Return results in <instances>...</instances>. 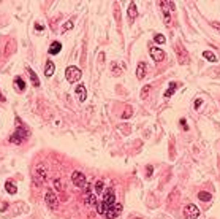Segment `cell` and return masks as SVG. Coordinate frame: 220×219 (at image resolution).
Masks as SVG:
<instances>
[{"label": "cell", "mask_w": 220, "mask_h": 219, "mask_svg": "<svg viewBox=\"0 0 220 219\" xmlns=\"http://www.w3.org/2000/svg\"><path fill=\"white\" fill-rule=\"evenodd\" d=\"M35 29H36V30H38V32H41V30H43V25H41V24H38V22H36V24H35Z\"/></svg>", "instance_id": "e575fe53"}, {"label": "cell", "mask_w": 220, "mask_h": 219, "mask_svg": "<svg viewBox=\"0 0 220 219\" xmlns=\"http://www.w3.org/2000/svg\"><path fill=\"white\" fill-rule=\"evenodd\" d=\"M5 190L6 192H10V194H16L17 192V187H16V184L13 181H6L5 182Z\"/></svg>", "instance_id": "ffe728a7"}, {"label": "cell", "mask_w": 220, "mask_h": 219, "mask_svg": "<svg viewBox=\"0 0 220 219\" xmlns=\"http://www.w3.org/2000/svg\"><path fill=\"white\" fill-rule=\"evenodd\" d=\"M158 5H160L162 11H163V21H165V24L170 25V24H171V10H170L168 3H166V2H160Z\"/></svg>", "instance_id": "9c48e42d"}, {"label": "cell", "mask_w": 220, "mask_h": 219, "mask_svg": "<svg viewBox=\"0 0 220 219\" xmlns=\"http://www.w3.org/2000/svg\"><path fill=\"white\" fill-rule=\"evenodd\" d=\"M203 56H204V59L209 60V62H217V56H215L212 51H204Z\"/></svg>", "instance_id": "7402d4cb"}, {"label": "cell", "mask_w": 220, "mask_h": 219, "mask_svg": "<svg viewBox=\"0 0 220 219\" xmlns=\"http://www.w3.org/2000/svg\"><path fill=\"white\" fill-rule=\"evenodd\" d=\"M14 87H16L17 92H24L25 90V81L21 76H16L14 78Z\"/></svg>", "instance_id": "9a60e30c"}, {"label": "cell", "mask_w": 220, "mask_h": 219, "mask_svg": "<svg viewBox=\"0 0 220 219\" xmlns=\"http://www.w3.org/2000/svg\"><path fill=\"white\" fill-rule=\"evenodd\" d=\"M71 181H73V184H75L76 187L79 189H87V179H86V175L84 173H81V171H73V175H71Z\"/></svg>", "instance_id": "277c9868"}, {"label": "cell", "mask_w": 220, "mask_h": 219, "mask_svg": "<svg viewBox=\"0 0 220 219\" xmlns=\"http://www.w3.org/2000/svg\"><path fill=\"white\" fill-rule=\"evenodd\" d=\"M114 203H116L114 190H113V189H106L105 192H103V200L95 206V209H97V213H98V214H105L106 209H108L109 206H113Z\"/></svg>", "instance_id": "6da1fadb"}, {"label": "cell", "mask_w": 220, "mask_h": 219, "mask_svg": "<svg viewBox=\"0 0 220 219\" xmlns=\"http://www.w3.org/2000/svg\"><path fill=\"white\" fill-rule=\"evenodd\" d=\"M30 136V132H29V129L27 127H24V125H21V124H17V127H16V132L10 136V143H14V144H21L22 141H25L27 138Z\"/></svg>", "instance_id": "7a4b0ae2"}, {"label": "cell", "mask_w": 220, "mask_h": 219, "mask_svg": "<svg viewBox=\"0 0 220 219\" xmlns=\"http://www.w3.org/2000/svg\"><path fill=\"white\" fill-rule=\"evenodd\" d=\"M111 67H113V75H121V70H119V63L117 62H113L111 63Z\"/></svg>", "instance_id": "83f0119b"}, {"label": "cell", "mask_w": 220, "mask_h": 219, "mask_svg": "<svg viewBox=\"0 0 220 219\" xmlns=\"http://www.w3.org/2000/svg\"><path fill=\"white\" fill-rule=\"evenodd\" d=\"M60 49H62V43L60 41H52L49 49H48V52L51 54V56H56V54L60 52Z\"/></svg>", "instance_id": "4fadbf2b"}, {"label": "cell", "mask_w": 220, "mask_h": 219, "mask_svg": "<svg viewBox=\"0 0 220 219\" xmlns=\"http://www.w3.org/2000/svg\"><path fill=\"white\" fill-rule=\"evenodd\" d=\"M76 94H78V97H79V102H86V98H87V90H86V86L78 84V86H76Z\"/></svg>", "instance_id": "8fae6325"}, {"label": "cell", "mask_w": 220, "mask_h": 219, "mask_svg": "<svg viewBox=\"0 0 220 219\" xmlns=\"http://www.w3.org/2000/svg\"><path fill=\"white\" fill-rule=\"evenodd\" d=\"M86 205L94 206V208L98 205V202H97V195H95L94 192H90V190H89V186H87V192H86Z\"/></svg>", "instance_id": "30bf717a"}, {"label": "cell", "mask_w": 220, "mask_h": 219, "mask_svg": "<svg viewBox=\"0 0 220 219\" xmlns=\"http://www.w3.org/2000/svg\"><path fill=\"white\" fill-rule=\"evenodd\" d=\"M212 27H214V29H217V30L220 32V22H215V21H214V22H212Z\"/></svg>", "instance_id": "836d02e7"}, {"label": "cell", "mask_w": 220, "mask_h": 219, "mask_svg": "<svg viewBox=\"0 0 220 219\" xmlns=\"http://www.w3.org/2000/svg\"><path fill=\"white\" fill-rule=\"evenodd\" d=\"M179 122H181V127H182V129H184V130H188V125H187L185 119H181Z\"/></svg>", "instance_id": "d6a6232c"}, {"label": "cell", "mask_w": 220, "mask_h": 219, "mask_svg": "<svg viewBox=\"0 0 220 219\" xmlns=\"http://www.w3.org/2000/svg\"><path fill=\"white\" fill-rule=\"evenodd\" d=\"M149 52H151V56H152V59H154L155 62H162V60L165 59V56H166V54H165L160 48H157V46H151V48H149Z\"/></svg>", "instance_id": "ba28073f"}, {"label": "cell", "mask_w": 220, "mask_h": 219, "mask_svg": "<svg viewBox=\"0 0 220 219\" xmlns=\"http://www.w3.org/2000/svg\"><path fill=\"white\" fill-rule=\"evenodd\" d=\"M121 213H122V205H121V203H114L113 206H109V208L106 209L103 216H105L106 219H116Z\"/></svg>", "instance_id": "8992f818"}, {"label": "cell", "mask_w": 220, "mask_h": 219, "mask_svg": "<svg viewBox=\"0 0 220 219\" xmlns=\"http://www.w3.org/2000/svg\"><path fill=\"white\" fill-rule=\"evenodd\" d=\"M176 87H177V84L176 83H173V81H171V83H170V87H168V90H166V92H165V97H171L173 94H174V90H176Z\"/></svg>", "instance_id": "603a6c76"}, {"label": "cell", "mask_w": 220, "mask_h": 219, "mask_svg": "<svg viewBox=\"0 0 220 219\" xmlns=\"http://www.w3.org/2000/svg\"><path fill=\"white\" fill-rule=\"evenodd\" d=\"M152 173H154V167H147V171H146V176H147V178H151L152 176Z\"/></svg>", "instance_id": "1f68e13d"}, {"label": "cell", "mask_w": 220, "mask_h": 219, "mask_svg": "<svg viewBox=\"0 0 220 219\" xmlns=\"http://www.w3.org/2000/svg\"><path fill=\"white\" fill-rule=\"evenodd\" d=\"M54 186H56L57 190H63V184H62L60 179H54Z\"/></svg>", "instance_id": "f546056e"}, {"label": "cell", "mask_w": 220, "mask_h": 219, "mask_svg": "<svg viewBox=\"0 0 220 219\" xmlns=\"http://www.w3.org/2000/svg\"><path fill=\"white\" fill-rule=\"evenodd\" d=\"M154 41H155V43H158V44H163V43H166V38H165V35L157 33V35L154 36Z\"/></svg>", "instance_id": "484cf974"}, {"label": "cell", "mask_w": 220, "mask_h": 219, "mask_svg": "<svg viewBox=\"0 0 220 219\" xmlns=\"http://www.w3.org/2000/svg\"><path fill=\"white\" fill-rule=\"evenodd\" d=\"M27 68V73L30 75V79H32V84L35 86V87H38L40 86V79H38V76H36V73L30 68V67H25Z\"/></svg>", "instance_id": "e0dca14e"}, {"label": "cell", "mask_w": 220, "mask_h": 219, "mask_svg": "<svg viewBox=\"0 0 220 219\" xmlns=\"http://www.w3.org/2000/svg\"><path fill=\"white\" fill-rule=\"evenodd\" d=\"M6 208H8V205H6V203H3V205H2V208H0V211H5Z\"/></svg>", "instance_id": "d590c367"}, {"label": "cell", "mask_w": 220, "mask_h": 219, "mask_svg": "<svg viewBox=\"0 0 220 219\" xmlns=\"http://www.w3.org/2000/svg\"><path fill=\"white\" fill-rule=\"evenodd\" d=\"M176 51L179 52V62H181V63H187V62H188V57H185V56H187V52L184 51V48H182V44H181V43H177Z\"/></svg>", "instance_id": "5bb4252c"}, {"label": "cell", "mask_w": 220, "mask_h": 219, "mask_svg": "<svg viewBox=\"0 0 220 219\" xmlns=\"http://www.w3.org/2000/svg\"><path fill=\"white\" fill-rule=\"evenodd\" d=\"M184 216L185 219H198L199 216V208L193 203H188L185 208H184Z\"/></svg>", "instance_id": "52a82bcc"}, {"label": "cell", "mask_w": 220, "mask_h": 219, "mask_svg": "<svg viewBox=\"0 0 220 219\" xmlns=\"http://www.w3.org/2000/svg\"><path fill=\"white\" fill-rule=\"evenodd\" d=\"M73 25H75V21H73V19H68L65 24L62 25V32H67V30L73 29Z\"/></svg>", "instance_id": "d4e9b609"}, {"label": "cell", "mask_w": 220, "mask_h": 219, "mask_svg": "<svg viewBox=\"0 0 220 219\" xmlns=\"http://www.w3.org/2000/svg\"><path fill=\"white\" fill-rule=\"evenodd\" d=\"M35 173H36V175L40 176V179H38V184H41V182H44V181L48 179V173H46V168H44L43 165H40L38 168H36V170H35Z\"/></svg>", "instance_id": "7c38bea8"}, {"label": "cell", "mask_w": 220, "mask_h": 219, "mask_svg": "<svg viewBox=\"0 0 220 219\" xmlns=\"http://www.w3.org/2000/svg\"><path fill=\"white\" fill-rule=\"evenodd\" d=\"M201 105H203V100H201V98H196V100H195V110H199Z\"/></svg>", "instance_id": "4dcf8cb0"}, {"label": "cell", "mask_w": 220, "mask_h": 219, "mask_svg": "<svg viewBox=\"0 0 220 219\" xmlns=\"http://www.w3.org/2000/svg\"><path fill=\"white\" fill-rule=\"evenodd\" d=\"M151 90V86H144L143 87V90H141V98H146L147 97V92Z\"/></svg>", "instance_id": "f1b7e54d"}, {"label": "cell", "mask_w": 220, "mask_h": 219, "mask_svg": "<svg viewBox=\"0 0 220 219\" xmlns=\"http://www.w3.org/2000/svg\"><path fill=\"white\" fill-rule=\"evenodd\" d=\"M102 192H103V181H97L95 182V195L97 197L102 195Z\"/></svg>", "instance_id": "cb8c5ba5"}, {"label": "cell", "mask_w": 220, "mask_h": 219, "mask_svg": "<svg viewBox=\"0 0 220 219\" xmlns=\"http://www.w3.org/2000/svg\"><path fill=\"white\" fill-rule=\"evenodd\" d=\"M0 102H5V97H3L2 94H0Z\"/></svg>", "instance_id": "8d00e7d4"}, {"label": "cell", "mask_w": 220, "mask_h": 219, "mask_svg": "<svg viewBox=\"0 0 220 219\" xmlns=\"http://www.w3.org/2000/svg\"><path fill=\"white\" fill-rule=\"evenodd\" d=\"M81 76H82V73H81V70H79L78 67H75V65L67 67V70H65V78H67V81H70V83H76V81L81 79Z\"/></svg>", "instance_id": "3957f363"}, {"label": "cell", "mask_w": 220, "mask_h": 219, "mask_svg": "<svg viewBox=\"0 0 220 219\" xmlns=\"http://www.w3.org/2000/svg\"><path fill=\"white\" fill-rule=\"evenodd\" d=\"M54 68H56L54 62H52V60H48V62H46V65H44V75H46L48 78H49V76H52Z\"/></svg>", "instance_id": "ac0fdd59"}, {"label": "cell", "mask_w": 220, "mask_h": 219, "mask_svg": "<svg viewBox=\"0 0 220 219\" xmlns=\"http://www.w3.org/2000/svg\"><path fill=\"white\" fill-rule=\"evenodd\" d=\"M44 202H46L48 208H51V209H57V206H59V198H57L56 192L51 189H48L46 194H44Z\"/></svg>", "instance_id": "5b68a950"}, {"label": "cell", "mask_w": 220, "mask_h": 219, "mask_svg": "<svg viewBox=\"0 0 220 219\" xmlns=\"http://www.w3.org/2000/svg\"><path fill=\"white\" fill-rule=\"evenodd\" d=\"M128 17L133 21V17H136V14H138V8H136V3L135 2H132L130 5H128Z\"/></svg>", "instance_id": "d6986e66"}, {"label": "cell", "mask_w": 220, "mask_h": 219, "mask_svg": "<svg viewBox=\"0 0 220 219\" xmlns=\"http://www.w3.org/2000/svg\"><path fill=\"white\" fill-rule=\"evenodd\" d=\"M132 113H133V108L132 106H127V110H125V113L122 114V119H128V117L132 116Z\"/></svg>", "instance_id": "4316f807"}, {"label": "cell", "mask_w": 220, "mask_h": 219, "mask_svg": "<svg viewBox=\"0 0 220 219\" xmlns=\"http://www.w3.org/2000/svg\"><path fill=\"white\" fill-rule=\"evenodd\" d=\"M144 76H146V63H144V62H140L138 67H136V78L143 79Z\"/></svg>", "instance_id": "2e32d148"}, {"label": "cell", "mask_w": 220, "mask_h": 219, "mask_svg": "<svg viewBox=\"0 0 220 219\" xmlns=\"http://www.w3.org/2000/svg\"><path fill=\"white\" fill-rule=\"evenodd\" d=\"M198 198L203 200V202H211V200H212V195H211L209 192H206V190H199V192H198Z\"/></svg>", "instance_id": "44dd1931"}]
</instances>
